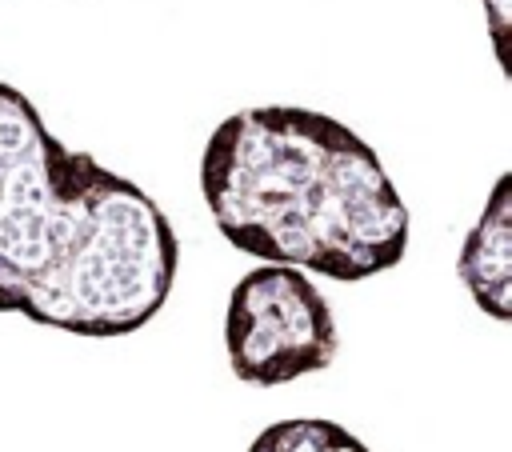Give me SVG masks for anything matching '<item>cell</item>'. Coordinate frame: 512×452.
Segmentation results:
<instances>
[{
    "mask_svg": "<svg viewBox=\"0 0 512 452\" xmlns=\"http://www.w3.org/2000/svg\"><path fill=\"white\" fill-rule=\"evenodd\" d=\"M180 244L160 204L88 152L64 148L0 80V312L112 340L168 300Z\"/></svg>",
    "mask_w": 512,
    "mask_h": 452,
    "instance_id": "1",
    "label": "cell"
},
{
    "mask_svg": "<svg viewBox=\"0 0 512 452\" xmlns=\"http://www.w3.org/2000/svg\"><path fill=\"white\" fill-rule=\"evenodd\" d=\"M200 192L220 236L264 264L352 284L408 252V208L380 156L312 108L232 112L204 144Z\"/></svg>",
    "mask_w": 512,
    "mask_h": 452,
    "instance_id": "2",
    "label": "cell"
},
{
    "mask_svg": "<svg viewBox=\"0 0 512 452\" xmlns=\"http://www.w3.org/2000/svg\"><path fill=\"white\" fill-rule=\"evenodd\" d=\"M224 348L236 380L276 388L336 360L340 336L328 300L292 264H260L236 280L224 312Z\"/></svg>",
    "mask_w": 512,
    "mask_h": 452,
    "instance_id": "3",
    "label": "cell"
},
{
    "mask_svg": "<svg viewBox=\"0 0 512 452\" xmlns=\"http://www.w3.org/2000/svg\"><path fill=\"white\" fill-rule=\"evenodd\" d=\"M460 280L468 296L492 320H512V176L504 172L464 236L460 248Z\"/></svg>",
    "mask_w": 512,
    "mask_h": 452,
    "instance_id": "4",
    "label": "cell"
},
{
    "mask_svg": "<svg viewBox=\"0 0 512 452\" xmlns=\"http://www.w3.org/2000/svg\"><path fill=\"white\" fill-rule=\"evenodd\" d=\"M248 452H368V448L336 420H276L252 440Z\"/></svg>",
    "mask_w": 512,
    "mask_h": 452,
    "instance_id": "5",
    "label": "cell"
},
{
    "mask_svg": "<svg viewBox=\"0 0 512 452\" xmlns=\"http://www.w3.org/2000/svg\"><path fill=\"white\" fill-rule=\"evenodd\" d=\"M484 4V20H488V36H492V52L500 72H508V32H512V0H480Z\"/></svg>",
    "mask_w": 512,
    "mask_h": 452,
    "instance_id": "6",
    "label": "cell"
}]
</instances>
